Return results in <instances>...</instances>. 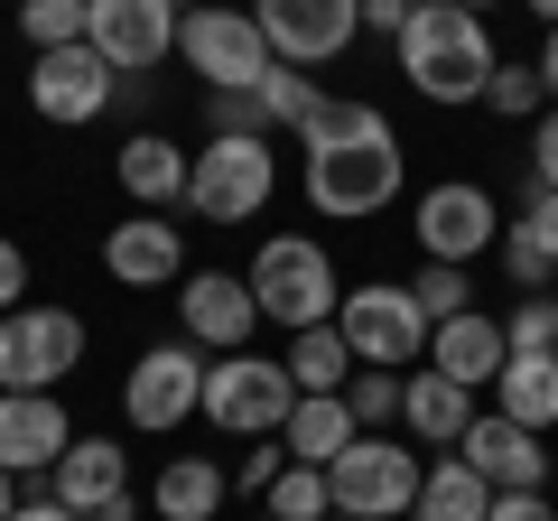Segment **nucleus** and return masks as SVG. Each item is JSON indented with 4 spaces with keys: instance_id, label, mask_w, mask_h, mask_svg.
<instances>
[{
    "instance_id": "1",
    "label": "nucleus",
    "mask_w": 558,
    "mask_h": 521,
    "mask_svg": "<svg viewBox=\"0 0 558 521\" xmlns=\"http://www.w3.org/2000/svg\"><path fill=\"white\" fill-rule=\"evenodd\" d=\"M299 149H307V205H317L326 223L381 215V205L400 196V178H410L391 112L363 102V94H326L317 112L299 121Z\"/></svg>"
},
{
    "instance_id": "2",
    "label": "nucleus",
    "mask_w": 558,
    "mask_h": 521,
    "mask_svg": "<svg viewBox=\"0 0 558 521\" xmlns=\"http://www.w3.org/2000/svg\"><path fill=\"white\" fill-rule=\"evenodd\" d=\"M400 84H410L418 102H484V75H494V38H484L475 10H457V0H428V10H410L400 20Z\"/></svg>"
},
{
    "instance_id": "3",
    "label": "nucleus",
    "mask_w": 558,
    "mask_h": 521,
    "mask_svg": "<svg viewBox=\"0 0 558 521\" xmlns=\"http://www.w3.org/2000/svg\"><path fill=\"white\" fill-rule=\"evenodd\" d=\"M252 307H260V326H279V336H299V326H336V299H344V280H336V260H326V242H307V233H270L252 252Z\"/></svg>"
},
{
    "instance_id": "4",
    "label": "nucleus",
    "mask_w": 558,
    "mask_h": 521,
    "mask_svg": "<svg viewBox=\"0 0 558 521\" xmlns=\"http://www.w3.org/2000/svg\"><path fill=\"white\" fill-rule=\"evenodd\" d=\"M299 410V381L279 354H205V428L223 438H279V420Z\"/></svg>"
},
{
    "instance_id": "5",
    "label": "nucleus",
    "mask_w": 558,
    "mask_h": 521,
    "mask_svg": "<svg viewBox=\"0 0 558 521\" xmlns=\"http://www.w3.org/2000/svg\"><path fill=\"white\" fill-rule=\"evenodd\" d=\"M270 196H279V149L270 141H233V131H205V149L186 159V215L252 223Z\"/></svg>"
},
{
    "instance_id": "6",
    "label": "nucleus",
    "mask_w": 558,
    "mask_h": 521,
    "mask_svg": "<svg viewBox=\"0 0 558 521\" xmlns=\"http://www.w3.org/2000/svg\"><path fill=\"white\" fill-rule=\"evenodd\" d=\"M336 336L354 344V363H373V373H410V363H428V317H418L410 280H354L336 299Z\"/></svg>"
},
{
    "instance_id": "7",
    "label": "nucleus",
    "mask_w": 558,
    "mask_h": 521,
    "mask_svg": "<svg viewBox=\"0 0 558 521\" xmlns=\"http://www.w3.org/2000/svg\"><path fill=\"white\" fill-rule=\"evenodd\" d=\"M418 475H428L418 447H400L391 428H363V438L326 465V494H336V512H354V521H410Z\"/></svg>"
},
{
    "instance_id": "8",
    "label": "nucleus",
    "mask_w": 558,
    "mask_h": 521,
    "mask_svg": "<svg viewBox=\"0 0 558 521\" xmlns=\"http://www.w3.org/2000/svg\"><path fill=\"white\" fill-rule=\"evenodd\" d=\"M178 57L205 75V94H252L260 75H270V38H260L252 10H223V0H196L178 20Z\"/></svg>"
},
{
    "instance_id": "9",
    "label": "nucleus",
    "mask_w": 558,
    "mask_h": 521,
    "mask_svg": "<svg viewBox=\"0 0 558 521\" xmlns=\"http://www.w3.org/2000/svg\"><path fill=\"white\" fill-rule=\"evenodd\" d=\"M410 242H418V260H484L502 242V205H494V186H475V178H438V186H418V205H410Z\"/></svg>"
},
{
    "instance_id": "10",
    "label": "nucleus",
    "mask_w": 558,
    "mask_h": 521,
    "mask_svg": "<svg viewBox=\"0 0 558 521\" xmlns=\"http://www.w3.org/2000/svg\"><path fill=\"white\" fill-rule=\"evenodd\" d=\"M196 410H205V354L186 336L149 344V354L131 363V381H121V420H131L140 438H178Z\"/></svg>"
},
{
    "instance_id": "11",
    "label": "nucleus",
    "mask_w": 558,
    "mask_h": 521,
    "mask_svg": "<svg viewBox=\"0 0 558 521\" xmlns=\"http://www.w3.org/2000/svg\"><path fill=\"white\" fill-rule=\"evenodd\" d=\"M84 344L94 336H84L75 307H10L0 317V391H65Z\"/></svg>"
},
{
    "instance_id": "12",
    "label": "nucleus",
    "mask_w": 558,
    "mask_h": 521,
    "mask_svg": "<svg viewBox=\"0 0 558 521\" xmlns=\"http://www.w3.org/2000/svg\"><path fill=\"white\" fill-rule=\"evenodd\" d=\"M178 20L186 10H168V0H94L84 47H94L121 84H140V75H159V65L178 57Z\"/></svg>"
},
{
    "instance_id": "13",
    "label": "nucleus",
    "mask_w": 558,
    "mask_h": 521,
    "mask_svg": "<svg viewBox=\"0 0 558 521\" xmlns=\"http://www.w3.org/2000/svg\"><path fill=\"white\" fill-rule=\"evenodd\" d=\"M252 20H260V38H270V57L279 65H336L344 47L363 38V0H252Z\"/></svg>"
},
{
    "instance_id": "14",
    "label": "nucleus",
    "mask_w": 558,
    "mask_h": 521,
    "mask_svg": "<svg viewBox=\"0 0 558 521\" xmlns=\"http://www.w3.org/2000/svg\"><path fill=\"white\" fill-rule=\"evenodd\" d=\"M121 94V75L94 57V47H47L38 65H28V112L57 121V131H84V121H102Z\"/></svg>"
},
{
    "instance_id": "15",
    "label": "nucleus",
    "mask_w": 558,
    "mask_h": 521,
    "mask_svg": "<svg viewBox=\"0 0 558 521\" xmlns=\"http://www.w3.org/2000/svg\"><path fill=\"white\" fill-rule=\"evenodd\" d=\"M178 326L196 354H242L260 336V307H252V280L242 270H186L178 280Z\"/></svg>"
},
{
    "instance_id": "16",
    "label": "nucleus",
    "mask_w": 558,
    "mask_h": 521,
    "mask_svg": "<svg viewBox=\"0 0 558 521\" xmlns=\"http://www.w3.org/2000/svg\"><path fill=\"white\" fill-rule=\"evenodd\" d=\"M47 494L65 502L75 521H131V447L121 438H75L57 457V475H47Z\"/></svg>"
},
{
    "instance_id": "17",
    "label": "nucleus",
    "mask_w": 558,
    "mask_h": 521,
    "mask_svg": "<svg viewBox=\"0 0 558 521\" xmlns=\"http://www.w3.org/2000/svg\"><path fill=\"white\" fill-rule=\"evenodd\" d=\"M457 457L475 465L494 494H549V447H539V428L502 420V410H475V428L457 438Z\"/></svg>"
},
{
    "instance_id": "18",
    "label": "nucleus",
    "mask_w": 558,
    "mask_h": 521,
    "mask_svg": "<svg viewBox=\"0 0 558 521\" xmlns=\"http://www.w3.org/2000/svg\"><path fill=\"white\" fill-rule=\"evenodd\" d=\"M84 428L65 420V391H0V465L10 475H57V457Z\"/></svg>"
},
{
    "instance_id": "19",
    "label": "nucleus",
    "mask_w": 558,
    "mask_h": 521,
    "mask_svg": "<svg viewBox=\"0 0 558 521\" xmlns=\"http://www.w3.org/2000/svg\"><path fill=\"white\" fill-rule=\"evenodd\" d=\"M102 270L121 289H178L186 280V223L178 215H131L102 233Z\"/></svg>"
},
{
    "instance_id": "20",
    "label": "nucleus",
    "mask_w": 558,
    "mask_h": 521,
    "mask_svg": "<svg viewBox=\"0 0 558 521\" xmlns=\"http://www.w3.org/2000/svg\"><path fill=\"white\" fill-rule=\"evenodd\" d=\"M186 159H196V149H178L168 131H131V141L112 149V178H121V196H131L140 215H178L186 205Z\"/></svg>"
},
{
    "instance_id": "21",
    "label": "nucleus",
    "mask_w": 558,
    "mask_h": 521,
    "mask_svg": "<svg viewBox=\"0 0 558 521\" xmlns=\"http://www.w3.org/2000/svg\"><path fill=\"white\" fill-rule=\"evenodd\" d=\"M502 354H512V336H502V317H484V307H465V317L428 326V373L465 381V391H494Z\"/></svg>"
},
{
    "instance_id": "22",
    "label": "nucleus",
    "mask_w": 558,
    "mask_h": 521,
    "mask_svg": "<svg viewBox=\"0 0 558 521\" xmlns=\"http://www.w3.org/2000/svg\"><path fill=\"white\" fill-rule=\"evenodd\" d=\"M400 428H410L418 447H457L465 428H475V391L447 373H400Z\"/></svg>"
},
{
    "instance_id": "23",
    "label": "nucleus",
    "mask_w": 558,
    "mask_h": 521,
    "mask_svg": "<svg viewBox=\"0 0 558 521\" xmlns=\"http://www.w3.org/2000/svg\"><path fill=\"white\" fill-rule=\"evenodd\" d=\"M354 438L363 428H354V410H344V391H299V410L279 420V447H289L299 465H336Z\"/></svg>"
},
{
    "instance_id": "24",
    "label": "nucleus",
    "mask_w": 558,
    "mask_h": 521,
    "mask_svg": "<svg viewBox=\"0 0 558 521\" xmlns=\"http://www.w3.org/2000/svg\"><path fill=\"white\" fill-rule=\"evenodd\" d=\"M494 410L549 438V428H558V354H502V373H494Z\"/></svg>"
},
{
    "instance_id": "25",
    "label": "nucleus",
    "mask_w": 558,
    "mask_h": 521,
    "mask_svg": "<svg viewBox=\"0 0 558 521\" xmlns=\"http://www.w3.org/2000/svg\"><path fill=\"white\" fill-rule=\"evenodd\" d=\"M223 494H233V475H223L215 457H168L159 484H149V512L159 521H215Z\"/></svg>"
},
{
    "instance_id": "26",
    "label": "nucleus",
    "mask_w": 558,
    "mask_h": 521,
    "mask_svg": "<svg viewBox=\"0 0 558 521\" xmlns=\"http://www.w3.org/2000/svg\"><path fill=\"white\" fill-rule=\"evenodd\" d=\"M484 512H494V484H484L465 457H438L428 475H418V502H410V521H484Z\"/></svg>"
},
{
    "instance_id": "27",
    "label": "nucleus",
    "mask_w": 558,
    "mask_h": 521,
    "mask_svg": "<svg viewBox=\"0 0 558 521\" xmlns=\"http://www.w3.org/2000/svg\"><path fill=\"white\" fill-rule=\"evenodd\" d=\"M279 363H289V381H299V391H344V381H354V344H344L336 326H299Z\"/></svg>"
},
{
    "instance_id": "28",
    "label": "nucleus",
    "mask_w": 558,
    "mask_h": 521,
    "mask_svg": "<svg viewBox=\"0 0 558 521\" xmlns=\"http://www.w3.org/2000/svg\"><path fill=\"white\" fill-rule=\"evenodd\" d=\"M260 512H270V521H326V512H336L326 465H299V457H289V465H279V484L260 494Z\"/></svg>"
},
{
    "instance_id": "29",
    "label": "nucleus",
    "mask_w": 558,
    "mask_h": 521,
    "mask_svg": "<svg viewBox=\"0 0 558 521\" xmlns=\"http://www.w3.org/2000/svg\"><path fill=\"white\" fill-rule=\"evenodd\" d=\"M484 112H494V121H539V112H549V94H539V65L494 57V75H484Z\"/></svg>"
},
{
    "instance_id": "30",
    "label": "nucleus",
    "mask_w": 558,
    "mask_h": 521,
    "mask_svg": "<svg viewBox=\"0 0 558 521\" xmlns=\"http://www.w3.org/2000/svg\"><path fill=\"white\" fill-rule=\"evenodd\" d=\"M84 20H94V0H20V38L38 47H84Z\"/></svg>"
},
{
    "instance_id": "31",
    "label": "nucleus",
    "mask_w": 558,
    "mask_h": 521,
    "mask_svg": "<svg viewBox=\"0 0 558 521\" xmlns=\"http://www.w3.org/2000/svg\"><path fill=\"white\" fill-rule=\"evenodd\" d=\"M410 299H418V317H428V326H447V317H465V307H475V280H465L457 260H418Z\"/></svg>"
},
{
    "instance_id": "32",
    "label": "nucleus",
    "mask_w": 558,
    "mask_h": 521,
    "mask_svg": "<svg viewBox=\"0 0 558 521\" xmlns=\"http://www.w3.org/2000/svg\"><path fill=\"white\" fill-rule=\"evenodd\" d=\"M252 94H260V112H270V131H299V121L326 102L317 84H307V65H270V75H260Z\"/></svg>"
},
{
    "instance_id": "33",
    "label": "nucleus",
    "mask_w": 558,
    "mask_h": 521,
    "mask_svg": "<svg viewBox=\"0 0 558 521\" xmlns=\"http://www.w3.org/2000/svg\"><path fill=\"white\" fill-rule=\"evenodd\" d=\"M344 410H354V428H391L400 420V373H373V363H363V373L344 381Z\"/></svg>"
},
{
    "instance_id": "34",
    "label": "nucleus",
    "mask_w": 558,
    "mask_h": 521,
    "mask_svg": "<svg viewBox=\"0 0 558 521\" xmlns=\"http://www.w3.org/2000/svg\"><path fill=\"white\" fill-rule=\"evenodd\" d=\"M494 252H502V270H512V280H521V299H539V289H549V280H558V260H549V252H539V242H531V233H521V223H512V215H502V242H494Z\"/></svg>"
},
{
    "instance_id": "35",
    "label": "nucleus",
    "mask_w": 558,
    "mask_h": 521,
    "mask_svg": "<svg viewBox=\"0 0 558 521\" xmlns=\"http://www.w3.org/2000/svg\"><path fill=\"white\" fill-rule=\"evenodd\" d=\"M502 336H512V354H558V299H549V289L521 299L512 317H502Z\"/></svg>"
},
{
    "instance_id": "36",
    "label": "nucleus",
    "mask_w": 558,
    "mask_h": 521,
    "mask_svg": "<svg viewBox=\"0 0 558 521\" xmlns=\"http://www.w3.org/2000/svg\"><path fill=\"white\" fill-rule=\"evenodd\" d=\"M205 112H215V131H233V141H270L260 94H205Z\"/></svg>"
},
{
    "instance_id": "37",
    "label": "nucleus",
    "mask_w": 558,
    "mask_h": 521,
    "mask_svg": "<svg viewBox=\"0 0 558 521\" xmlns=\"http://www.w3.org/2000/svg\"><path fill=\"white\" fill-rule=\"evenodd\" d=\"M512 223H521V233H531L539 252L558 260V186H531V196H521V215H512Z\"/></svg>"
},
{
    "instance_id": "38",
    "label": "nucleus",
    "mask_w": 558,
    "mask_h": 521,
    "mask_svg": "<svg viewBox=\"0 0 558 521\" xmlns=\"http://www.w3.org/2000/svg\"><path fill=\"white\" fill-rule=\"evenodd\" d=\"M531 186H558V102L531 121Z\"/></svg>"
},
{
    "instance_id": "39",
    "label": "nucleus",
    "mask_w": 558,
    "mask_h": 521,
    "mask_svg": "<svg viewBox=\"0 0 558 521\" xmlns=\"http://www.w3.org/2000/svg\"><path fill=\"white\" fill-rule=\"evenodd\" d=\"M10 307H28V252L0 233V317H10Z\"/></svg>"
},
{
    "instance_id": "40",
    "label": "nucleus",
    "mask_w": 558,
    "mask_h": 521,
    "mask_svg": "<svg viewBox=\"0 0 558 521\" xmlns=\"http://www.w3.org/2000/svg\"><path fill=\"white\" fill-rule=\"evenodd\" d=\"M484 521H558V512H549V494H494Z\"/></svg>"
},
{
    "instance_id": "41",
    "label": "nucleus",
    "mask_w": 558,
    "mask_h": 521,
    "mask_svg": "<svg viewBox=\"0 0 558 521\" xmlns=\"http://www.w3.org/2000/svg\"><path fill=\"white\" fill-rule=\"evenodd\" d=\"M279 465H289V447H252V457H242V484H252V494H270Z\"/></svg>"
},
{
    "instance_id": "42",
    "label": "nucleus",
    "mask_w": 558,
    "mask_h": 521,
    "mask_svg": "<svg viewBox=\"0 0 558 521\" xmlns=\"http://www.w3.org/2000/svg\"><path fill=\"white\" fill-rule=\"evenodd\" d=\"M400 20H410L400 0H363V28H373V38H400Z\"/></svg>"
},
{
    "instance_id": "43",
    "label": "nucleus",
    "mask_w": 558,
    "mask_h": 521,
    "mask_svg": "<svg viewBox=\"0 0 558 521\" xmlns=\"http://www.w3.org/2000/svg\"><path fill=\"white\" fill-rule=\"evenodd\" d=\"M531 65H539V94L558 102V28H549V38H539V57H531Z\"/></svg>"
},
{
    "instance_id": "44",
    "label": "nucleus",
    "mask_w": 558,
    "mask_h": 521,
    "mask_svg": "<svg viewBox=\"0 0 558 521\" xmlns=\"http://www.w3.org/2000/svg\"><path fill=\"white\" fill-rule=\"evenodd\" d=\"M10 521H75V512H65L57 494H38V502H20V512H10Z\"/></svg>"
},
{
    "instance_id": "45",
    "label": "nucleus",
    "mask_w": 558,
    "mask_h": 521,
    "mask_svg": "<svg viewBox=\"0 0 558 521\" xmlns=\"http://www.w3.org/2000/svg\"><path fill=\"white\" fill-rule=\"evenodd\" d=\"M20 512V475H10V465H0V521Z\"/></svg>"
},
{
    "instance_id": "46",
    "label": "nucleus",
    "mask_w": 558,
    "mask_h": 521,
    "mask_svg": "<svg viewBox=\"0 0 558 521\" xmlns=\"http://www.w3.org/2000/svg\"><path fill=\"white\" fill-rule=\"evenodd\" d=\"M521 10H531V20H539V28H558V0H521Z\"/></svg>"
},
{
    "instance_id": "47",
    "label": "nucleus",
    "mask_w": 558,
    "mask_h": 521,
    "mask_svg": "<svg viewBox=\"0 0 558 521\" xmlns=\"http://www.w3.org/2000/svg\"><path fill=\"white\" fill-rule=\"evenodd\" d=\"M457 10H475V20H484V10H502V0H457Z\"/></svg>"
},
{
    "instance_id": "48",
    "label": "nucleus",
    "mask_w": 558,
    "mask_h": 521,
    "mask_svg": "<svg viewBox=\"0 0 558 521\" xmlns=\"http://www.w3.org/2000/svg\"><path fill=\"white\" fill-rule=\"evenodd\" d=\"M168 10H196V0H168Z\"/></svg>"
},
{
    "instance_id": "49",
    "label": "nucleus",
    "mask_w": 558,
    "mask_h": 521,
    "mask_svg": "<svg viewBox=\"0 0 558 521\" xmlns=\"http://www.w3.org/2000/svg\"><path fill=\"white\" fill-rule=\"evenodd\" d=\"M400 10H428V0H400Z\"/></svg>"
},
{
    "instance_id": "50",
    "label": "nucleus",
    "mask_w": 558,
    "mask_h": 521,
    "mask_svg": "<svg viewBox=\"0 0 558 521\" xmlns=\"http://www.w3.org/2000/svg\"><path fill=\"white\" fill-rule=\"evenodd\" d=\"M326 521H354V512H326Z\"/></svg>"
},
{
    "instance_id": "51",
    "label": "nucleus",
    "mask_w": 558,
    "mask_h": 521,
    "mask_svg": "<svg viewBox=\"0 0 558 521\" xmlns=\"http://www.w3.org/2000/svg\"><path fill=\"white\" fill-rule=\"evenodd\" d=\"M260 521H270V512H260Z\"/></svg>"
}]
</instances>
